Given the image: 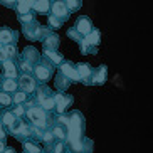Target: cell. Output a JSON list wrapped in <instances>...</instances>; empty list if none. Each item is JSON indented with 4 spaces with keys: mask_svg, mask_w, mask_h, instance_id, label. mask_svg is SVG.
<instances>
[{
    "mask_svg": "<svg viewBox=\"0 0 153 153\" xmlns=\"http://www.w3.org/2000/svg\"><path fill=\"white\" fill-rule=\"evenodd\" d=\"M69 114V121L66 125L68 128V138L64 141L69 153H93V140L86 138V120L79 109H72Z\"/></svg>",
    "mask_w": 153,
    "mask_h": 153,
    "instance_id": "1",
    "label": "cell"
},
{
    "mask_svg": "<svg viewBox=\"0 0 153 153\" xmlns=\"http://www.w3.org/2000/svg\"><path fill=\"white\" fill-rule=\"evenodd\" d=\"M25 116L29 118V121L32 123V126H37V128H41V130H47V128L54 123L56 114H54V113L44 111L41 106H37L34 99H30V101L27 99Z\"/></svg>",
    "mask_w": 153,
    "mask_h": 153,
    "instance_id": "2",
    "label": "cell"
},
{
    "mask_svg": "<svg viewBox=\"0 0 153 153\" xmlns=\"http://www.w3.org/2000/svg\"><path fill=\"white\" fill-rule=\"evenodd\" d=\"M9 131L19 140V141H22V143L32 141L30 140V125H27L22 118H15V121L9 126Z\"/></svg>",
    "mask_w": 153,
    "mask_h": 153,
    "instance_id": "3",
    "label": "cell"
},
{
    "mask_svg": "<svg viewBox=\"0 0 153 153\" xmlns=\"http://www.w3.org/2000/svg\"><path fill=\"white\" fill-rule=\"evenodd\" d=\"M34 79L42 84H45V81H49L51 77L54 76V66L51 62H47L44 57H41V61L34 66Z\"/></svg>",
    "mask_w": 153,
    "mask_h": 153,
    "instance_id": "4",
    "label": "cell"
},
{
    "mask_svg": "<svg viewBox=\"0 0 153 153\" xmlns=\"http://www.w3.org/2000/svg\"><path fill=\"white\" fill-rule=\"evenodd\" d=\"M44 25L42 24H39L37 20H34V22L30 24H25V25H22V34L25 37H27L29 41H41L42 36H44Z\"/></svg>",
    "mask_w": 153,
    "mask_h": 153,
    "instance_id": "5",
    "label": "cell"
},
{
    "mask_svg": "<svg viewBox=\"0 0 153 153\" xmlns=\"http://www.w3.org/2000/svg\"><path fill=\"white\" fill-rule=\"evenodd\" d=\"M41 42H42V45H44V51H57L59 44H61V39H59V36L52 30V29L45 25L44 36H42Z\"/></svg>",
    "mask_w": 153,
    "mask_h": 153,
    "instance_id": "6",
    "label": "cell"
},
{
    "mask_svg": "<svg viewBox=\"0 0 153 153\" xmlns=\"http://www.w3.org/2000/svg\"><path fill=\"white\" fill-rule=\"evenodd\" d=\"M54 101H56L54 113H57V114H66V113H68V108L74 103V98H72L71 94H68V93H56Z\"/></svg>",
    "mask_w": 153,
    "mask_h": 153,
    "instance_id": "7",
    "label": "cell"
},
{
    "mask_svg": "<svg viewBox=\"0 0 153 153\" xmlns=\"http://www.w3.org/2000/svg\"><path fill=\"white\" fill-rule=\"evenodd\" d=\"M49 15H52V17H56L59 20V22H66L69 19V12H68V9H66V2L64 0H56V2H51V14Z\"/></svg>",
    "mask_w": 153,
    "mask_h": 153,
    "instance_id": "8",
    "label": "cell"
},
{
    "mask_svg": "<svg viewBox=\"0 0 153 153\" xmlns=\"http://www.w3.org/2000/svg\"><path fill=\"white\" fill-rule=\"evenodd\" d=\"M17 84H19V88H20V91L27 94V93H36L39 82L34 79L32 74H20L19 79H17Z\"/></svg>",
    "mask_w": 153,
    "mask_h": 153,
    "instance_id": "9",
    "label": "cell"
},
{
    "mask_svg": "<svg viewBox=\"0 0 153 153\" xmlns=\"http://www.w3.org/2000/svg\"><path fill=\"white\" fill-rule=\"evenodd\" d=\"M59 72L64 74V76L68 77L71 82H79V74H77V69H76V64L71 62V61H64L61 66H59Z\"/></svg>",
    "mask_w": 153,
    "mask_h": 153,
    "instance_id": "10",
    "label": "cell"
},
{
    "mask_svg": "<svg viewBox=\"0 0 153 153\" xmlns=\"http://www.w3.org/2000/svg\"><path fill=\"white\" fill-rule=\"evenodd\" d=\"M41 52L34 47V45H27L25 49L22 51V54H19V59L20 61H25V62H29V64H32V66H36L39 61H41Z\"/></svg>",
    "mask_w": 153,
    "mask_h": 153,
    "instance_id": "11",
    "label": "cell"
},
{
    "mask_svg": "<svg viewBox=\"0 0 153 153\" xmlns=\"http://www.w3.org/2000/svg\"><path fill=\"white\" fill-rule=\"evenodd\" d=\"M93 22H91L89 17H86V15H81V17H77L76 24H74V30L79 34V36H82V39H84L88 34H89L91 30H93Z\"/></svg>",
    "mask_w": 153,
    "mask_h": 153,
    "instance_id": "12",
    "label": "cell"
},
{
    "mask_svg": "<svg viewBox=\"0 0 153 153\" xmlns=\"http://www.w3.org/2000/svg\"><path fill=\"white\" fill-rule=\"evenodd\" d=\"M19 39V32L12 30L10 27H0V45H10L15 44Z\"/></svg>",
    "mask_w": 153,
    "mask_h": 153,
    "instance_id": "13",
    "label": "cell"
},
{
    "mask_svg": "<svg viewBox=\"0 0 153 153\" xmlns=\"http://www.w3.org/2000/svg\"><path fill=\"white\" fill-rule=\"evenodd\" d=\"M76 69H77V74H79V79L82 81V84L91 86V76H93V71H94V69L91 68V64H88V62H77L76 64Z\"/></svg>",
    "mask_w": 153,
    "mask_h": 153,
    "instance_id": "14",
    "label": "cell"
},
{
    "mask_svg": "<svg viewBox=\"0 0 153 153\" xmlns=\"http://www.w3.org/2000/svg\"><path fill=\"white\" fill-rule=\"evenodd\" d=\"M108 79V68L106 64H101L98 69L93 71V76H91V86H103Z\"/></svg>",
    "mask_w": 153,
    "mask_h": 153,
    "instance_id": "15",
    "label": "cell"
},
{
    "mask_svg": "<svg viewBox=\"0 0 153 153\" xmlns=\"http://www.w3.org/2000/svg\"><path fill=\"white\" fill-rule=\"evenodd\" d=\"M49 130H51V133L54 135L56 141H61V143H64V141H66V138H68V128H66L64 125L54 121L52 125L49 126Z\"/></svg>",
    "mask_w": 153,
    "mask_h": 153,
    "instance_id": "16",
    "label": "cell"
},
{
    "mask_svg": "<svg viewBox=\"0 0 153 153\" xmlns=\"http://www.w3.org/2000/svg\"><path fill=\"white\" fill-rule=\"evenodd\" d=\"M51 96H54V93H52L45 84H39L37 86V89H36V98H34V101H36L37 106H41L45 99L51 98Z\"/></svg>",
    "mask_w": 153,
    "mask_h": 153,
    "instance_id": "17",
    "label": "cell"
},
{
    "mask_svg": "<svg viewBox=\"0 0 153 153\" xmlns=\"http://www.w3.org/2000/svg\"><path fill=\"white\" fill-rule=\"evenodd\" d=\"M2 76L9 77V79H15L19 76L17 64L14 61H5V62H2Z\"/></svg>",
    "mask_w": 153,
    "mask_h": 153,
    "instance_id": "18",
    "label": "cell"
},
{
    "mask_svg": "<svg viewBox=\"0 0 153 153\" xmlns=\"http://www.w3.org/2000/svg\"><path fill=\"white\" fill-rule=\"evenodd\" d=\"M42 57L47 62H51L52 66H61L64 62V56L61 52H57V51H44L42 52Z\"/></svg>",
    "mask_w": 153,
    "mask_h": 153,
    "instance_id": "19",
    "label": "cell"
},
{
    "mask_svg": "<svg viewBox=\"0 0 153 153\" xmlns=\"http://www.w3.org/2000/svg\"><path fill=\"white\" fill-rule=\"evenodd\" d=\"M71 84L72 82L69 81L68 77L57 71V74H56V77H54V86H56V89H57V93H66Z\"/></svg>",
    "mask_w": 153,
    "mask_h": 153,
    "instance_id": "20",
    "label": "cell"
},
{
    "mask_svg": "<svg viewBox=\"0 0 153 153\" xmlns=\"http://www.w3.org/2000/svg\"><path fill=\"white\" fill-rule=\"evenodd\" d=\"M82 42L93 45V47H99V42H101V32H99L98 29H93V30L82 39Z\"/></svg>",
    "mask_w": 153,
    "mask_h": 153,
    "instance_id": "21",
    "label": "cell"
},
{
    "mask_svg": "<svg viewBox=\"0 0 153 153\" xmlns=\"http://www.w3.org/2000/svg\"><path fill=\"white\" fill-rule=\"evenodd\" d=\"M32 10L39 14H51V2L49 0H36L32 2Z\"/></svg>",
    "mask_w": 153,
    "mask_h": 153,
    "instance_id": "22",
    "label": "cell"
},
{
    "mask_svg": "<svg viewBox=\"0 0 153 153\" xmlns=\"http://www.w3.org/2000/svg\"><path fill=\"white\" fill-rule=\"evenodd\" d=\"M4 56H5V61H14V62H17V59H19L17 45L15 44L4 45Z\"/></svg>",
    "mask_w": 153,
    "mask_h": 153,
    "instance_id": "23",
    "label": "cell"
},
{
    "mask_svg": "<svg viewBox=\"0 0 153 153\" xmlns=\"http://www.w3.org/2000/svg\"><path fill=\"white\" fill-rule=\"evenodd\" d=\"M15 12H17L19 15L30 14V12H32V2H29V0H20V2H17Z\"/></svg>",
    "mask_w": 153,
    "mask_h": 153,
    "instance_id": "24",
    "label": "cell"
},
{
    "mask_svg": "<svg viewBox=\"0 0 153 153\" xmlns=\"http://www.w3.org/2000/svg\"><path fill=\"white\" fill-rule=\"evenodd\" d=\"M66 2V9H68L69 14H72V12H77V10L82 7V2L81 0H64Z\"/></svg>",
    "mask_w": 153,
    "mask_h": 153,
    "instance_id": "25",
    "label": "cell"
},
{
    "mask_svg": "<svg viewBox=\"0 0 153 153\" xmlns=\"http://www.w3.org/2000/svg\"><path fill=\"white\" fill-rule=\"evenodd\" d=\"M79 47H81V52L84 56H94V54H98V47H93V45H89V44H86V42H79Z\"/></svg>",
    "mask_w": 153,
    "mask_h": 153,
    "instance_id": "26",
    "label": "cell"
},
{
    "mask_svg": "<svg viewBox=\"0 0 153 153\" xmlns=\"http://www.w3.org/2000/svg\"><path fill=\"white\" fill-rule=\"evenodd\" d=\"M42 141L45 143V146H47V150L52 146V145L56 143V138H54V135L51 133V130L47 128V130H44V135H42Z\"/></svg>",
    "mask_w": 153,
    "mask_h": 153,
    "instance_id": "27",
    "label": "cell"
},
{
    "mask_svg": "<svg viewBox=\"0 0 153 153\" xmlns=\"http://www.w3.org/2000/svg\"><path fill=\"white\" fill-rule=\"evenodd\" d=\"M24 145V153H42V148L41 146H37L36 143H32V141H25Z\"/></svg>",
    "mask_w": 153,
    "mask_h": 153,
    "instance_id": "28",
    "label": "cell"
},
{
    "mask_svg": "<svg viewBox=\"0 0 153 153\" xmlns=\"http://www.w3.org/2000/svg\"><path fill=\"white\" fill-rule=\"evenodd\" d=\"M15 121V116H14V113L12 111H4V114H2V125L4 126H7V128H9L10 125H12V123Z\"/></svg>",
    "mask_w": 153,
    "mask_h": 153,
    "instance_id": "29",
    "label": "cell"
},
{
    "mask_svg": "<svg viewBox=\"0 0 153 153\" xmlns=\"http://www.w3.org/2000/svg\"><path fill=\"white\" fill-rule=\"evenodd\" d=\"M42 135H44V130L30 125V140H34V141H42Z\"/></svg>",
    "mask_w": 153,
    "mask_h": 153,
    "instance_id": "30",
    "label": "cell"
},
{
    "mask_svg": "<svg viewBox=\"0 0 153 153\" xmlns=\"http://www.w3.org/2000/svg\"><path fill=\"white\" fill-rule=\"evenodd\" d=\"M47 153H66L68 150H66V145L64 143H61V141H56L52 146H51L49 150H45Z\"/></svg>",
    "mask_w": 153,
    "mask_h": 153,
    "instance_id": "31",
    "label": "cell"
},
{
    "mask_svg": "<svg viewBox=\"0 0 153 153\" xmlns=\"http://www.w3.org/2000/svg\"><path fill=\"white\" fill-rule=\"evenodd\" d=\"M27 101V94L25 93H22V91H15L14 96H12V103L14 104H22Z\"/></svg>",
    "mask_w": 153,
    "mask_h": 153,
    "instance_id": "32",
    "label": "cell"
},
{
    "mask_svg": "<svg viewBox=\"0 0 153 153\" xmlns=\"http://www.w3.org/2000/svg\"><path fill=\"white\" fill-rule=\"evenodd\" d=\"M10 104H12V96L9 93H5V91H0V106L9 108Z\"/></svg>",
    "mask_w": 153,
    "mask_h": 153,
    "instance_id": "33",
    "label": "cell"
},
{
    "mask_svg": "<svg viewBox=\"0 0 153 153\" xmlns=\"http://www.w3.org/2000/svg\"><path fill=\"white\" fill-rule=\"evenodd\" d=\"M19 22L22 24V25H25V24H30L34 22V20H37L36 15H34V12H30V14H25V15H17Z\"/></svg>",
    "mask_w": 153,
    "mask_h": 153,
    "instance_id": "34",
    "label": "cell"
},
{
    "mask_svg": "<svg viewBox=\"0 0 153 153\" xmlns=\"http://www.w3.org/2000/svg\"><path fill=\"white\" fill-rule=\"evenodd\" d=\"M66 34H68L69 39H72V41L77 42V44H79V42L82 41V36H79V34H77L76 30H74V27H72V29H68V32H66Z\"/></svg>",
    "mask_w": 153,
    "mask_h": 153,
    "instance_id": "35",
    "label": "cell"
},
{
    "mask_svg": "<svg viewBox=\"0 0 153 153\" xmlns=\"http://www.w3.org/2000/svg\"><path fill=\"white\" fill-rule=\"evenodd\" d=\"M10 111L14 113L15 118H22L24 114H25V106H22V104H15L14 109H10Z\"/></svg>",
    "mask_w": 153,
    "mask_h": 153,
    "instance_id": "36",
    "label": "cell"
},
{
    "mask_svg": "<svg viewBox=\"0 0 153 153\" xmlns=\"http://www.w3.org/2000/svg\"><path fill=\"white\" fill-rule=\"evenodd\" d=\"M47 20H49V25H47V27H51L52 30H54V29H59L61 25H62V22H59L57 19L52 17V15H47Z\"/></svg>",
    "mask_w": 153,
    "mask_h": 153,
    "instance_id": "37",
    "label": "cell"
},
{
    "mask_svg": "<svg viewBox=\"0 0 153 153\" xmlns=\"http://www.w3.org/2000/svg\"><path fill=\"white\" fill-rule=\"evenodd\" d=\"M0 5H4V7H7V9H14L17 7V2H14V0H0Z\"/></svg>",
    "mask_w": 153,
    "mask_h": 153,
    "instance_id": "38",
    "label": "cell"
},
{
    "mask_svg": "<svg viewBox=\"0 0 153 153\" xmlns=\"http://www.w3.org/2000/svg\"><path fill=\"white\" fill-rule=\"evenodd\" d=\"M0 141H7V133H5V128L2 123H0Z\"/></svg>",
    "mask_w": 153,
    "mask_h": 153,
    "instance_id": "39",
    "label": "cell"
},
{
    "mask_svg": "<svg viewBox=\"0 0 153 153\" xmlns=\"http://www.w3.org/2000/svg\"><path fill=\"white\" fill-rule=\"evenodd\" d=\"M5 62V56H4V47L0 45V64Z\"/></svg>",
    "mask_w": 153,
    "mask_h": 153,
    "instance_id": "40",
    "label": "cell"
},
{
    "mask_svg": "<svg viewBox=\"0 0 153 153\" xmlns=\"http://www.w3.org/2000/svg\"><path fill=\"white\" fill-rule=\"evenodd\" d=\"M5 143H7V141H0V153H4V150L7 148V146H5Z\"/></svg>",
    "mask_w": 153,
    "mask_h": 153,
    "instance_id": "41",
    "label": "cell"
},
{
    "mask_svg": "<svg viewBox=\"0 0 153 153\" xmlns=\"http://www.w3.org/2000/svg\"><path fill=\"white\" fill-rule=\"evenodd\" d=\"M4 153H15V152H14V148H10V146H7V148L4 150Z\"/></svg>",
    "mask_w": 153,
    "mask_h": 153,
    "instance_id": "42",
    "label": "cell"
},
{
    "mask_svg": "<svg viewBox=\"0 0 153 153\" xmlns=\"http://www.w3.org/2000/svg\"><path fill=\"white\" fill-rule=\"evenodd\" d=\"M2 114H4V111H2V109H0V121H2Z\"/></svg>",
    "mask_w": 153,
    "mask_h": 153,
    "instance_id": "43",
    "label": "cell"
},
{
    "mask_svg": "<svg viewBox=\"0 0 153 153\" xmlns=\"http://www.w3.org/2000/svg\"><path fill=\"white\" fill-rule=\"evenodd\" d=\"M66 153H69V152H66Z\"/></svg>",
    "mask_w": 153,
    "mask_h": 153,
    "instance_id": "44",
    "label": "cell"
}]
</instances>
